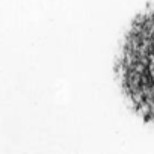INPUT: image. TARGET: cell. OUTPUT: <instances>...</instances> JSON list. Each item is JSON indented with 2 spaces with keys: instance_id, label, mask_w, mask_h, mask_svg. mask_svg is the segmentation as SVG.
<instances>
[{
  "instance_id": "obj_1",
  "label": "cell",
  "mask_w": 154,
  "mask_h": 154,
  "mask_svg": "<svg viewBox=\"0 0 154 154\" xmlns=\"http://www.w3.org/2000/svg\"><path fill=\"white\" fill-rule=\"evenodd\" d=\"M116 75L134 112L154 124V6L131 23L116 62Z\"/></svg>"
}]
</instances>
